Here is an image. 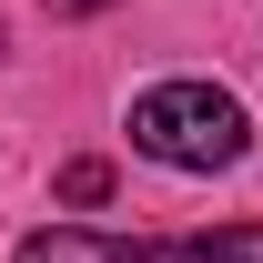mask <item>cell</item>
Returning a JSON list of instances; mask_svg holds the SVG:
<instances>
[{"label": "cell", "mask_w": 263, "mask_h": 263, "mask_svg": "<svg viewBox=\"0 0 263 263\" xmlns=\"http://www.w3.org/2000/svg\"><path fill=\"white\" fill-rule=\"evenodd\" d=\"M243 142H253V122L213 81H152L132 101V152H152L172 172H223V162H243Z\"/></svg>", "instance_id": "6da1fadb"}, {"label": "cell", "mask_w": 263, "mask_h": 263, "mask_svg": "<svg viewBox=\"0 0 263 263\" xmlns=\"http://www.w3.org/2000/svg\"><path fill=\"white\" fill-rule=\"evenodd\" d=\"M10 263H172V243H142V233H91V223H51L21 233Z\"/></svg>", "instance_id": "7a4b0ae2"}, {"label": "cell", "mask_w": 263, "mask_h": 263, "mask_svg": "<svg viewBox=\"0 0 263 263\" xmlns=\"http://www.w3.org/2000/svg\"><path fill=\"white\" fill-rule=\"evenodd\" d=\"M172 263H263V223H223V233H182Z\"/></svg>", "instance_id": "3957f363"}, {"label": "cell", "mask_w": 263, "mask_h": 263, "mask_svg": "<svg viewBox=\"0 0 263 263\" xmlns=\"http://www.w3.org/2000/svg\"><path fill=\"white\" fill-rule=\"evenodd\" d=\"M61 202H71V213L111 202V162H61Z\"/></svg>", "instance_id": "277c9868"}, {"label": "cell", "mask_w": 263, "mask_h": 263, "mask_svg": "<svg viewBox=\"0 0 263 263\" xmlns=\"http://www.w3.org/2000/svg\"><path fill=\"white\" fill-rule=\"evenodd\" d=\"M51 10H101V0H51Z\"/></svg>", "instance_id": "5b68a950"}]
</instances>
